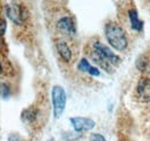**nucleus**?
<instances>
[{
	"instance_id": "obj_11",
	"label": "nucleus",
	"mask_w": 150,
	"mask_h": 141,
	"mask_svg": "<svg viewBox=\"0 0 150 141\" xmlns=\"http://www.w3.org/2000/svg\"><path fill=\"white\" fill-rule=\"evenodd\" d=\"M128 16H129V21H131V26L132 28L136 31H141L142 28H143V22L139 19L137 15V12L135 9H131L128 12Z\"/></svg>"
},
{
	"instance_id": "obj_5",
	"label": "nucleus",
	"mask_w": 150,
	"mask_h": 141,
	"mask_svg": "<svg viewBox=\"0 0 150 141\" xmlns=\"http://www.w3.org/2000/svg\"><path fill=\"white\" fill-rule=\"evenodd\" d=\"M69 122L72 123L75 131L80 133L93 130L96 125L94 120L88 117H72L69 118Z\"/></svg>"
},
{
	"instance_id": "obj_17",
	"label": "nucleus",
	"mask_w": 150,
	"mask_h": 141,
	"mask_svg": "<svg viewBox=\"0 0 150 141\" xmlns=\"http://www.w3.org/2000/svg\"><path fill=\"white\" fill-rule=\"evenodd\" d=\"M5 29H6V23L4 20H1V35L5 34Z\"/></svg>"
},
{
	"instance_id": "obj_10",
	"label": "nucleus",
	"mask_w": 150,
	"mask_h": 141,
	"mask_svg": "<svg viewBox=\"0 0 150 141\" xmlns=\"http://www.w3.org/2000/svg\"><path fill=\"white\" fill-rule=\"evenodd\" d=\"M136 67L141 72H150V53L141 54L136 60Z\"/></svg>"
},
{
	"instance_id": "obj_7",
	"label": "nucleus",
	"mask_w": 150,
	"mask_h": 141,
	"mask_svg": "<svg viewBox=\"0 0 150 141\" xmlns=\"http://www.w3.org/2000/svg\"><path fill=\"white\" fill-rule=\"evenodd\" d=\"M57 27H58L59 30L64 31L65 34H67V35L69 36H74L75 33H76L74 21H73V19L69 18V16H64V18L60 19L58 21V23H57Z\"/></svg>"
},
{
	"instance_id": "obj_14",
	"label": "nucleus",
	"mask_w": 150,
	"mask_h": 141,
	"mask_svg": "<svg viewBox=\"0 0 150 141\" xmlns=\"http://www.w3.org/2000/svg\"><path fill=\"white\" fill-rule=\"evenodd\" d=\"M1 96L2 98H8L9 96V88L5 83H1Z\"/></svg>"
},
{
	"instance_id": "obj_3",
	"label": "nucleus",
	"mask_w": 150,
	"mask_h": 141,
	"mask_svg": "<svg viewBox=\"0 0 150 141\" xmlns=\"http://www.w3.org/2000/svg\"><path fill=\"white\" fill-rule=\"evenodd\" d=\"M6 15L12 22L16 24H23L28 18V11L21 4L11 2L6 6Z\"/></svg>"
},
{
	"instance_id": "obj_16",
	"label": "nucleus",
	"mask_w": 150,
	"mask_h": 141,
	"mask_svg": "<svg viewBox=\"0 0 150 141\" xmlns=\"http://www.w3.org/2000/svg\"><path fill=\"white\" fill-rule=\"evenodd\" d=\"M89 74H90V75H93V76H99L100 72H99L98 68H96V67H91L90 70H89Z\"/></svg>"
},
{
	"instance_id": "obj_12",
	"label": "nucleus",
	"mask_w": 150,
	"mask_h": 141,
	"mask_svg": "<svg viewBox=\"0 0 150 141\" xmlns=\"http://www.w3.org/2000/svg\"><path fill=\"white\" fill-rule=\"evenodd\" d=\"M91 57H93V59H94V61L96 64H98L103 70H105L106 72H111V64L109 63V61H106L100 54L98 52H96V51H93L91 53Z\"/></svg>"
},
{
	"instance_id": "obj_4",
	"label": "nucleus",
	"mask_w": 150,
	"mask_h": 141,
	"mask_svg": "<svg viewBox=\"0 0 150 141\" xmlns=\"http://www.w3.org/2000/svg\"><path fill=\"white\" fill-rule=\"evenodd\" d=\"M94 50L98 52L106 61H109L111 65H117L120 61V58L113 52L111 49H109L106 45H104L100 42H96L94 44Z\"/></svg>"
},
{
	"instance_id": "obj_1",
	"label": "nucleus",
	"mask_w": 150,
	"mask_h": 141,
	"mask_svg": "<svg viewBox=\"0 0 150 141\" xmlns=\"http://www.w3.org/2000/svg\"><path fill=\"white\" fill-rule=\"evenodd\" d=\"M105 36L106 39L109 41L110 45L113 46L115 50L118 51H124L126 50L128 42H127V37L124 31V29L114 22H110L105 26Z\"/></svg>"
},
{
	"instance_id": "obj_9",
	"label": "nucleus",
	"mask_w": 150,
	"mask_h": 141,
	"mask_svg": "<svg viewBox=\"0 0 150 141\" xmlns=\"http://www.w3.org/2000/svg\"><path fill=\"white\" fill-rule=\"evenodd\" d=\"M37 116H38V110L36 108L31 106V108H28V109H25V110L22 111L21 119H22L23 123L30 124V123H34L37 119Z\"/></svg>"
},
{
	"instance_id": "obj_2",
	"label": "nucleus",
	"mask_w": 150,
	"mask_h": 141,
	"mask_svg": "<svg viewBox=\"0 0 150 141\" xmlns=\"http://www.w3.org/2000/svg\"><path fill=\"white\" fill-rule=\"evenodd\" d=\"M51 100L53 105V115L56 118H59L65 110L66 106V91L61 86H53L51 90Z\"/></svg>"
},
{
	"instance_id": "obj_18",
	"label": "nucleus",
	"mask_w": 150,
	"mask_h": 141,
	"mask_svg": "<svg viewBox=\"0 0 150 141\" xmlns=\"http://www.w3.org/2000/svg\"><path fill=\"white\" fill-rule=\"evenodd\" d=\"M47 141H54V140H53V139H49Z\"/></svg>"
},
{
	"instance_id": "obj_15",
	"label": "nucleus",
	"mask_w": 150,
	"mask_h": 141,
	"mask_svg": "<svg viewBox=\"0 0 150 141\" xmlns=\"http://www.w3.org/2000/svg\"><path fill=\"white\" fill-rule=\"evenodd\" d=\"M90 140L91 141H106L105 138H104L102 134H99V133H94V134H91Z\"/></svg>"
},
{
	"instance_id": "obj_13",
	"label": "nucleus",
	"mask_w": 150,
	"mask_h": 141,
	"mask_svg": "<svg viewBox=\"0 0 150 141\" xmlns=\"http://www.w3.org/2000/svg\"><path fill=\"white\" fill-rule=\"evenodd\" d=\"M93 66H90V64H89V61L86 59V58H82L81 60H80V63L77 64V68L80 70H82V72H87V73H89V70Z\"/></svg>"
},
{
	"instance_id": "obj_6",
	"label": "nucleus",
	"mask_w": 150,
	"mask_h": 141,
	"mask_svg": "<svg viewBox=\"0 0 150 141\" xmlns=\"http://www.w3.org/2000/svg\"><path fill=\"white\" fill-rule=\"evenodd\" d=\"M137 95L141 101L143 102H150V79L149 78H143L139 81L137 87H136Z\"/></svg>"
},
{
	"instance_id": "obj_8",
	"label": "nucleus",
	"mask_w": 150,
	"mask_h": 141,
	"mask_svg": "<svg viewBox=\"0 0 150 141\" xmlns=\"http://www.w3.org/2000/svg\"><path fill=\"white\" fill-rule=\"evenodd\" d=\"M56 48L57 50H58V53L60 54V57L65 61H71V59H72V51H71L69 46L67 45V43L65 41H62V39L57 41Z\"/></svg>"
}]
</instances>
